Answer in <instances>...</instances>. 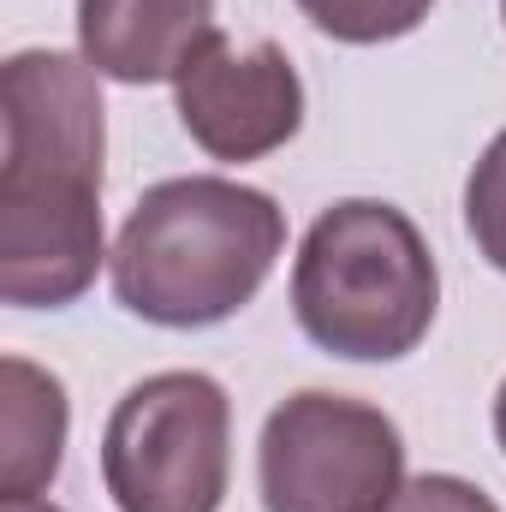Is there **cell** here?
<instances>
[{
    "label": "cell",
    "mask_w": 506,
    "mask_h": 512,
    "mask_svg": "<svg viewBox=\"0 0 506 512\" xmlns=\"http://www.w3.org/2000/svg\"><path fill=\"white\" fill-rule=\"evenodd\" d=\"M495 441L506 447V382H501V393H495Z\"/></svg>",
    "instance_id": "13"
},
{
    "label": "cell",
    "mask_w": 506,
    "mask_h": 512,
    "mask_svg": "<svg viewBox=\"0 0 506 512\" xmlns=\"http://www.w3.org/2000/svg\"><path fill=\"white\" fill-rule=\"evenodd\" d=\"M256 483L268 512H387L405 489L399 423L370 399L304 387L268 411Z\"/></svg>",
    "instance_id": "5"
},
{
    "label": "cell",
    "mask_w": 506,
    "mask_h": 512,
    "mask_svg": "<svg viewBox=\"0 0 506 512\" xmlns=\"http://www.w3.org/2000/svg\"><path fill=\"white\" fill-rule=\"evenodd\" d=\"M465 227H471L477 251L506 274V131L483 149V161L471 167V185H465Z\"/></svg>",
    "instance_id": "10"
},
{
    "label": "cell",
    "mask_w": 506,
    "mask_h": 512,
    "mask_svg": "<svg viewBox=\"0 0 506 512\" xmlns=\"http://www.w3.org/2000/svg\"><path fill=\"white\" fill-rule=\"evenodd\" d=\"M179 126L215 161H262L286 149L304 126V84L292 60L274 42L239 48L227 30H215L191 66L173 78Z\"/></svg>",
    "instance_id": "6"
},
{
    "label": "cell",
    "mask_w": 506,
    "mask_h": 512,
    "mask_svg": "<svg viewBox=\"0 0 506 512\" xmlns=\"http://www.w3.org/2000/svg\"><path fill=\"white\" fill-rule=\"evenodd\" d=\"M84 54L24 48L0 72V298L60 310L102 268V90Z\"/></svg>",
    "instance_id": "1"
},
{
    "label": "cell",
    "mask_w": 506,
    "mask_h": 512,
    "mask_svg": "<svg viewBox=\"0 0 506 512\" xmlns=\"http://www.w3.org/2000/svg\"><path fill=\"white\" fill-rule=\"evenodd\" d=\"M215 36V0H78V48L114 84H167Z\"/></svg>",
    "instance_id": "7"
},
{
    "label": "cell",
    "mask_w": 506,
    "mask_h": 512,
    "mask_svg": "<svg viewBox=\"0 0 506 512\" xmlns=\"http://www.w3.org/2000/svg\"><path fill=\"white\" fill-rule=\"evenodd\" d=\"M286 251V215L268 191L191 173L137 197L114 239V298L155 328H215L239 316Z\"/></svg>",
    "instance_id": "2"
},
{
    "label": "cell",
    "mask_w": 506,
    "mask_h": 512,
    "mask_svg": "<svg viewBox=\"0 0 506 512\" xmlns=\"http://www.w3.org/2000/svg\"><path fill=\"white\" fill-rule=\"evenodd\" d=\"M0 512H60V507H54V501H42V495H36V501H0Z\"/></svg>",
    "instance_id": "12"
},
{
    "label": "cell",
    "mask_w": 506,
    "mask_h": 512,
    "mask_svg": "<svg viewBox=\"0 0 506 512\" xmlns=\"http://www.w3.org/2000/svg\"><path fill=\"white\" fill-rule=\"evenodd\" d=\"M429 6H435V0H298V12H304L322 36L358 42V48L411 36V30L429 18Z\"/></svg>",
    "instance_id": "9"
},
{
    "label": "cell",
    "mask_w": 506,
    "mask_h": 512,
    "mask_svg": "<svg viewBox=\"0 0 506 512\" xmlns=\"http://www.w3.org/2000/svg\"><path fill=\"white\" fill-rule=\"evenodd\" d=\"M501 18H506V0H501Z\"/></svg>",
    "instance_id": "14"
},
{
    "label": "cell",
    "mask_w": 506,
    "mask_h": 512,
    "mask_svg": "<svg viewBox=\"0 0 506 512\" xmlns=\"http://www.w3.org/2000/svg\"><path fill=\"white\" fill-rule=\"evenodd\" d=\"M387 512H501V507H495L477 483L429 471V477H411V483L399 489V501H393Z\"/></svg>",
    "instance_id": "11"
},
{
    "label": "cell",
    "mask_w": 506,
    "mask_h": 512,
    "mask_svg": "<svg viewBox=\"0 0 506 512\" xmlns=\"http://www.w3.org/2000/svg\"><path fill=\"white\" fill-rule=\"evenodd\" d=\"M441 304V274L417 221L376 197L322 209L292 262L298 328L352 364H393L423 346Z\"/></svg>",
    "instance_id": "3"
},
{
    "label": "cell",
    "mask_w": 506,
    "mask_h": 512,
    "mask_svg": "<svg viewBox=\"0 0 506 512\" xmlns=\"http://www.w3.org/2000/svg\"><path fill=\"white\" fill-rule=\"evenodd\" d=\"M233 471V399L203 370H161L114 405L102 483L120 512H221Z\"/></svg>",
    "instance_id": "4"
},
{
    "label": "cell",
    "mask_w": 506,
    "mask_h": 512,
    "mask_svg": "<svg viewBox=\"0 0 506 512\" xmlns=\"http://www.w3.org/2000/svg\"><path fill=\"white\" fill-rule=\"evenodd\" d=\"M66 387L30 358L0 364V501H36L66 459Z\"/></svg>",
    "instance_id": "8"
}]
</instances>
